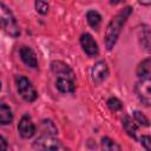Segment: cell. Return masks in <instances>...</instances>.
Here are the masks:
<instances>
[{
    "label": "cell",
    "instance_id": "d4e9b609",
    "mask_svg": "<svg viewBox=\"0 0 151 151\" xmlns=\"http://www.w3.org/2000/svg\"><path fill=\"white\" fill-rule=\"evenodd\" d=\"M125 0H110V4L111 5H119L122 2H124Z\"/></svg>",
    "mask_w": 151,
    "mask_h": 151
},
{
    "label": "cell",
    "instance_id": "277c9868",
    "mask_svg": "<svg viewBox=\"0 0 151 151\" xmlns=\"http://www.w3.org/2000/svg\"><path fill=\"white\" fill-rule=\"evenodd\" d=\"M33 149L37 150H60L63 149L61 142L53 134H41L32 144Z\"/></svg>",
    "mask_w": 151,
    "mask_h": 151
},
{
    "label": "cell",
    "instance_id": "5b68a950",
    "mask_svg": "<svg viewBox=\"0 0 151 151\" xmlns=\"http://www.w3.org/2000/svg\"><path fill=\"white\" fill-rule=\"evenodd\" d=\"M151 80L150 78H143L139 79L136 85H134V91L137 97L139 98V100L145 105V106H150L151 104Z\"/></svg>",
    "mask_w": 151,
    "mask_h": 151
},
{
    "label": "cell",
    "instance_id": "7a4b0ae2",
    "mask_svg": "<svg viewBox=\"0 0 151 151\" xmlns=\"http://www.w3.org/2000/svg\"><path fill=\"white\" fill-rule=\"evenodd\" d=\"M0 28L12 38H18L21 33L13 12L2 1H0Z\"/></svg>",
    "mask_w": 151,
    "mask_h": 151
},
{
    "label": "cell",
    "instance_id": "44dd1931",
    "mask_svg": "<svg viewBox=\"0 0 151 151\" xmlns=\"http://www.w3.org/2000/svg\"><path fill=\"white\" fill-rule=\"evenodd\" d=\"M133 118H134V122L138 125L145 126V127L149 126V119H147V117L144 113H142L140 111H133Z\"/></svg>",
    "mask_w": 151,
    "mask_h": 151
},
{
    "label": "cell",
    "instance_id": "7402d4cb",
    "mask_svg": "<svg viewBox=\"0 0 151 151\" xmlns=\"http://www.w3.org/2000/svg\"><path fill=\"white\" fill-rule=\"evenodd\" d=\"M139 142H140V144L144 146L145 150L151 151V138H150V136H147V134L142 136V137L139 138Z\"/></svg>",
    "mask_w": 151,
    "mask_h": 151
},
{
    "label": "cell",
    "instance_id": "484cf974",
    "mask_svg": "<svg viewBox=\"0 0 151 151\" xmlns=\"http://www.w3.org/2000/svg\"><path fill=\"white\" fill-rule=\"evenodd\" d=\"M0 90H1V83H0Z\"/></svg>",
    "mask_w": 151,
    "mask_h": 151
},
{
    "label": "cell",
    "instance_id": "7c38bea8",
    "mask_svg": "<svg viewBox=\"0 0 151 151\" xmlns=\"http://www.w3.org/2000/svg\"><path fill=\"white\" fill-rule=\"evenodd\" d=\"M150 26L149 25H142L139 28H138V40H139V44L142 46V48L150 53Z\"/></svg>",
    "mask_w": 151,
    "mask_h": 151
},
{
    "label": "cell",
    "instance_id": "4fadbf2b",
    "mask_svg": "<svg viewBox=\"0 0 151 151\" xmlns=\"http://www.w3.org/2000/svg\"><path fill=\"white\" fill-rule=\"evenodd\" d=\"M136 73H137V77L139 79L150 78V76H151V59L149 57L145 58L144 60H142L138 64L137 70H136Z\"/></svg>",
    "mask_w": 151,
    "mask_h": 151
},
{
    "label": "cell",
    "instance_id": "ac0fdd59",
    "mask_svg": "<svg viewBox=\"0 0 151 151\" xmlns=\"http://www.w3.org/2000/svg\"><path fill=\"white\" fill-rule=\"evenodd\" d=\"M101 149L105 151H114V150L119 151V150H122V146L118 145L110 137H103L101 138Z\"/></svg>",
    "mask_w": 151,
    "mask_h": 151
},
{
    "label": "cell",
    "instance_id": "9a60e30c",
    "mask_svg": "<svg viewBox=\"0 0 151 151\" xmlns=\"http://www.w3.org/2000/svg\"><path fill=\"white\" fill-rule=\"evenodd\" d=\"M13 122V113L8 105L0 104V125H8Z\"/></svg>",
    "mask_w": 151,
    "mask_h": 151
},
{
    "label": "cell",
    "instance_id": "d6986e66",
    "mask_svg": "<svg viewBox=\"0 0 151 151\" xmlns=\"http://www.w3.org/2000/svg\"><path fill=\"white\" fill-rule=\"evenodd\" d=\"M106 104H107V107L113 112H118V111H120L123 109V103L117 97H110L107 99Z\"/></svg>",
    "mask_w": 151,
    "mask_h": 151
},
{
    "label": "cell",
    "instance_id": "e0dca14e",
    "mask_svg": "<svg viewBox=\"0 0 151 151\" xmlns=\"http://www.w3.org/2000/svg\"><path fill=\"white\" fill-rule=\"evenodd\" d=\"M41 132H42V134H53L54 136L58 133V129L52 120L44 119L41 122Z\"/></svg>",
    "mask_w": 151,
    "mask_h": 151
},
{
    "label": "cell",
    "instance_id": "9c48e42d",
    "mask_svg": "<svg viewBox=\"0 0 151 151\" xmlns=\"http://www.w3.org/2000/svg\"><path fill=\"white\" fill-rule=\"evenodd\" d=\"M19 55H20V59L21 61L31 67V68H37L38 67V60H37V57H35V53L33 52V50L28 46H21L20 50H19Z\"/></svg>",
    "mask_w": 151,
    "mask_h": 151
},
{
    "label": "cell",
    "instance_id": "2e32d148",
    "mask_svg": "<svg viewBox=\"0 0 151 151\" xmlns=\"http://www.w3.org/2000/svg\"><path fill=\"white\" fill-rule=\"evenodd\" d=\"M86 20H87V24L93 28V29H98L100 24H101V15L94 11V9H91L86 13Z\"/></svg>",
    "mask_w": 151,
    "mask_h": 151
},
{
    "label": "cell",
    "instance_id": "6da1fadb",
    "mask_svg": "<svg viewBox=\"0 0 151 151\" xmlns=\"http://www.w3.org/2000/svg\"><path fill=\"white\" fill-rule=\"evenodd\" d=\"M132 11H133V8L131 6L124 7L107 24L106 29H105V35H104L105 46H106L107 51H111L114 47V45H116V42H117V40H118L119 35H120L122 28H123L124 24L126 22V20L129 19V17L131 15Z\"/></svg>",
    "mask_w": 151,
    "mask_h": 151
},
{
    "label": "cell",
    "instance_id": "3957f363",
    "mask_svg": "<svg viewBox=\"0 0 151 151\" xmlns=\"http://www.w3.org/2000/svg\"><path fill=\"white\" fill-rule=\"evenodd\" d=\"M17 91L19 96L27 103H33L38 98V92L32 85V83L24 76H18L15 78Z\"/></svg>",
    "mask_w": 151,
    "mask_h": 151
},
{
    "label": "cell",
    "instance_id": "cb8c5ba5",
    "mask_svg": "<svg viewBox=\"0 0 151 151\" xmlns=\"http://www.w3.org/2000/svg\"><path fill=\"white\" fill-rule=\"evenodd\" d=\"M138 2L143 6H146V7H149L151 5V0H138Z\"/></svg>",
    "mask_w": 151,
    "mask_h": 151
},
{
    "label": "cell",
    "instance_id": "ffe728a7",
    "mask_svg": "<svg viewBox=\"0 0 151 151\" xmlns=\"http://www.w3.org/2000/svg\"><path fill=\"white\" fill-rule=\"evenodd\" d=\"M34 8L39 14L45 15V14H47V12L50 9V6L45 0H35L34 1Z\"/></svg>",
    "mask_w": 151,
    "mask_h": 151
},
{
    "label": "cell",
    "instance_id": "8992f818",
    "mask_svg": "<svg viewBox=\"0 0 151 151\" xmlns=\"http://www.w3.org/2000/svg\"><path fill=\"white\" fill-rule=\"evenodd\" d=\"M109 77V66L106 61L99 60L91 68V79L94 85H100Z\"/></svg>",
    "mask_w": 151,
    "mask_h": 151
},
{
    "label": "cell",
    "instance_id": "30bf717a",
    "mask_svg": "<svg viewBox=\"0 0 151 151\" xmlns=\"http://www.w3.org/2000/svg\"><path fill=\"white\" fill-rule=\"evenodd\" d=\"M51 71L53 72V74H55V77H71L74 78V72L73 70L65 64L64 61L60 60H54L51 63Z\"/></svg>",
    "mask_w": 151,
    "mask_h": 151
},
{
    "label": "cell",
    "instance_id": "603a6c76",
    "mask_svg": "<svg viewBox=\"0 0 151 151\" xmlns=\"http://www.w3.org/2000/svg\"><path fill=\"white\" fill-rule=\"evenodd\" d=\"M7 147H8V145H7L6 139L0 134V151H5V150H7Z\"/></svg>",
    "mask_w": 151,
    "mask_h": 151
},
{
    "label": "cell",
    "instance_id": "ba28073f",
    "mask_svg": "<svg viewBox=\"0 0 151 151\" xmlns=\"http://www.w3.org/2000/svg\"><path fill=\"white\" fill-rule=\"evenodd\" d=\"M18 132L25 139H29V138H32L34 136V133H35V125L32 122L29 116H22L20 118L19 124H18Z\"/></svg>",
    "mask_w": 151,
    "mask_h": 151
},
{
    "label": "cell",
    "instance_id": "8fae6325",
    "mask_svg": "<svg viewBox=\"0 0 151 151\" xmlns=\"http://www.w3.org/2000/svg\"><path fill=\"white\" fill-rule=\"evenodd\" d=\"M55 87L61 93H73L76 91L74 78H71V77H57Z\"/></svg>",
    "mask_w": 151,
    "mask_h": 151
},
{
    "label": "cell",
    "instance_id": "5bb4252c",
    "mask_svg": "<svg viewBox=\"0 0 151 151\" xmlns=\"http://www.w3.org/2000/svg\"><path fill=\"white\" fill-rule=\"evenodd\" d=\"M122 123H123V127H124L125 132H126L131 138L137 139V129H138V127H137V124L134 123V120H132V118L126 114V116H124Z\"/></svg>",
    "mask_w": 151,
    "mask_h": 151
},
{
    "label": "cell",
    "instance_id": "52a82bcc",
    "mask_svg": "<svg viewBox=\"0 0 151 151\" xmlns=\"http://www.w3.org/2000/svg\"><path fill=\"white\" fill-rule=\"evenodd\" d=\"M80 46L88 57H97L99 54V47L97 41L90 33H83L80 35Z\"/></svg>",
    "mask_w": 151,
    "mask_h": 151
}]
</instances>
